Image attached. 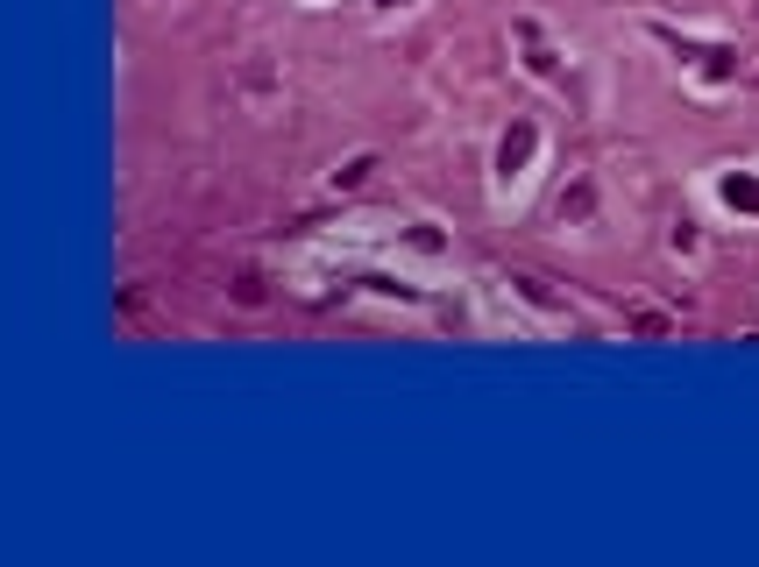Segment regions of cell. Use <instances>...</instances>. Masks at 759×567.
<instances>
[{"label":"cell","mask_w":759,"mask_h":567,"mask_svg":"<svg viewBox=\"0 0 759 567\" xmlns=\"http://www.w3.org/2000/svg\"><path fill=\"white\" fill-rule=\"evenodd\" d=\"M384 8H405V0H384Z\"/></svg>","instance_id":"8992f818"},{"label":"cell","mask_w":759,"mask_h":567,"mask_svg":"<svg viewBox=\"0 0 759 567\" xmlns=\"http://www.w3.org/2000/svg\"><path fill=\"white\" fill-rule=\"evenodd\" d=\"M235 298L242 305H263V277H235Z\"/></svg>","instance_id":"5b68a950"},{"label":"cell","mask_w":759,"mask_h":567,"mask_svg":"<svg viewBox=\"0 0 759 567\" xmlns=\"http://www.w3.org/2000/svg\"><path fill=\"white\" fill-rule=\"evenodd\" d=\"M533 149H540V128L533 121H511L504 142H497V171H525V164H533Z\"/></svg>","instance_id":"6da1fadb"},{"label":"cell","mask_w":759,"mask_h":567,"mask_svg":"<svg viewBox=\"0 0 759 567\" xmlns=\"http://www.w3.org/2000/svg\"><path fill=\"white\" fill-rule=\"evenodd\" d=\"M589 206H596V192H589V185H568V192H561V220H582Z\"/></svg>","instance_id":"3957f363"},{"label":"cell","mask_w":759,"mask_h":567,"mask_svg":"<svg viewBox=\"0 0 759 567\" xmlns=\"http://www.w3.org/2000/svg\"><path fill=\"white\" fill-rule=\"evenodd\" d=\"M724 199L745 206V213H759V178H724Z\"/></svg>","instance_id":"7a4b0ae2"},{"label":"cell","mask_w":759,"mask_h":567,"mask_svg":"<svg viewBox=\"0 0 759 567\" xmlns=\"http://www.w3.org/2000/svg\"><path fill=\"white\" fill-rule=\"evenodd\" d=\"M703 71L710 78H731V50H703Z\"/></svg>","instance_id":"277c9868"}]
</instances>
